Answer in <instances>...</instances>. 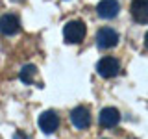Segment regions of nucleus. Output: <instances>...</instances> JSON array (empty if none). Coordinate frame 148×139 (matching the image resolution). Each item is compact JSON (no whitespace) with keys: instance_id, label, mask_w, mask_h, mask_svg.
Listing matches in <instances>:
<instances>
[{"instance_id":"obj_1","label":"nucleus","mask_w":148,"mask_h":139,"mask_svg":"<svg viewBox=\"0 0 148 139\" xmlns=\"http://www.w3.org/2000/svg\"><path fill=\"white\" fill-rule=\"evenodd\" d=\"M85 32H87V28L82 21H69L63 28L65 41H67V43H72V45L82 43L83 37H85Z\"/></svg>"},{"instance_id":"obj_2","label":"nucleus","mask_w":148,"mask_h":139,"mask_svg":"<svg viewBox=\"0 0 148 139\" xmlns=\"http://www.w3.org/2000/svg\"><path fill=\"white\" fill-rule=\"evenodd\" d=\"M96 71L102 78H113L117 76L119 71H120V63L117 58H113V56H108V58H102L98 65H96Z\"/></svg>"},{"instance_id":"obj_3","label":"nucleus","mask_w":148,"mask_h":139,"mask_svg":"<svg viewBox=\"0 0 148 139\" xmlns=\"http://www.w3.org/2000/svg\"><path fill=\"white\" fill-rule=\"evenodd\" d=\"M119 43V34L113 28H100L96 32V45L100 48H113Z\"/></svg>"},{"instance_id":"obj_4","label":"nucleus","mask_w":148,"mask_h":139,"mask_svg":"<svg viewBox=\"0 0 148 139\" xmlns=\"http://www.w3.org/2000/svg\"><path fill=\"white\" fill-rule=\"evenodd\" d=\"M59 126V117L58 113L52 109H46L39 115V128L43 130L45 133H54Z\"/></svg>"},{"instance_id":"obj_5","label":"nucleus","mask_w":148,"mask_h":139,"mask_svg":"<svg viewBox=\"0 0 148 139\" xmlns=\"http://www.w3.org/2000/svg\"><path fill=\"white\" fill-rule=\"evenodd\" d=\"M21 30V21H18L17 15L13 13H8V15L0 17V34L4 35H15Z\"/></svg>"},{"instance_id":"obj_6","label":"nucleus","mask_w":148,"mask_h":139,"mask_svg":"<svg viewBox=\"0 0 148 139\" xmlns=\"http://www.w3.org/2000/svg\"><path fill=\"white\" fill-rule=\"evenodd\" d=\"M71 120H72V124L76 128H87L91 124V113H89V109L85 108V106H78V108H74L71 111Z\"/></svg>"},{"instance_id":"obj_7","label":"nucleus","mask_w":148,"mask_h":139,"mask_svg":"<svg viewBox=\"0 0 148 139\" xmlns=\"http://www.w3.org/2000/svg\"><path fill=\"white\" fill-rule=\"evenodd\" d=\"M96 11L102 19H115L120 11V6L117 0H100L96 6Z\"/></svg>"},{"instance_id":"obj_8","label":"nucleus","mask_w":148,"mask_h":139,"mask_svg":"<svg viewBox=\"0 0 148 139\" xmlns=\"http://www.w3.org/2000/svg\"><path fill=\"white\" fill-rule=\"evenodd\" d=\"M100 124L102 126H106V128H113V126H117L119 124V120H120V113H119V109L117 108H104L100 111Z\"/></svg>"},{"instance_id":"obj_9","label":"nucleus","mask_w":148,"mask_h":139,"mask_svg":"<svg viewBox=\"0 0 148 139\" xmlns=\"http://www.w3.org/2000/svg\"><path fill=\"white\" fill-rule=\"evenodd\" d=\"M130 13H132V17L135 19L137 22H141V24H146L148 22V4L133 2L132 8H130Z\"/></svg>"},{"instance_id":"obj_10","label":"nucleus","mask_w":148,"mask_h":139,"mask_svg":"<svg viewBox=\"0 0 148 139\" xmlns=\"http://www.w3.org/2000/svg\"><path fill=\"white\" fill-rule=\"evenodd\" d=\"M35 74H37L35 65H24V67L21 69L18 78H21V82H24V83H32V82L35 80Z\"/></svg>"},{"instance_id":"obj_11","label":"nucleus","mask_w":148,"mask_h":139,"mask_svg":"<svg viewBox=\"0 0 148 139\" xmlns=\"http://www.w3.org/2000/svg\"><path fill=\"white\" fill-rule=\"evenodd\" d=\"M15 139H28V137H26V136H22V133L18 132V133H15Z\"/></svg>"},{"instance_id":"obj_12","label":"nucleus","mask_w":148,"mask_h":139,"mask_svg":"<svg viewBox=\"0 0 148 139\" xmlns=\"http://www.w3.org/2000/svg\"><path fill=\"white\" fill-rule=\"evenodd\" d=\"M145 45H146V48H148V32H146V35H145Z\"/></svg>"},{"instance_id":"obj_13","label":"nucleus","mask_w":148,"mask_h":139,"mask_svg":"<svg viewBox=\"0 0 148 139\" xmlns=\"http://www.w3.org/2000/svg\"><path fill=\"white\" fill-rule=\"evenodd\" d=\"M133 2H143V4H148V0H133Z\"/></svg>"}]
</instances>
